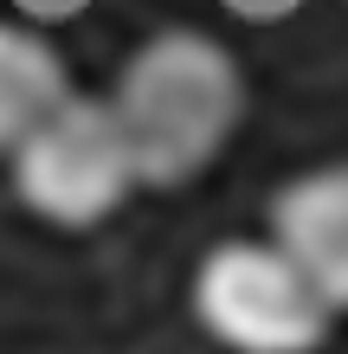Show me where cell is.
Returning <instances> with one entry per match:
<instances>
[{
    "label": "cell",
    "instance_id": "6",
    "mask_svg": "<svg viewBox=\"0 0 348 354\" xmlns=\"http://www.w3.org/2000/svg\"><path fill=\"white\" fill-rule=\"evenodd\" d=\"M19 7H26V13H46V19H52V13H71L77 0H19Z\"/></svg>",
    "mask_w": 348,
    "mask_h": 354
},
{
    "label": "cell",
    "instance_id": "2",
    "mask_svg": "<svg viewBox=\"0 0 348 354\" xmlns=\"http://www.w3.org/2000/svg\"><path fill=\"white\" fill-rule=\"evenodd\" d=\"M194 322L226 354H316L336 303L277 239H226L194 264Z\"/></svg>",
    "mask_w": 348,
    "mask_h": 354
},
{
    "label": "cell",
    "instance_id": "1",
    "mask_svg": "<svg viewBox=\"0 0 348 354\" xmlns=\"http://www.w3.org/2000/svg\"><path fill=\"white\" fill-rule=\"evenodd\" d=\"M110 103L136 149L142 187H187L207 174L239 129L245 71L200 26H161L122 58Z\"/></svg>",
    "mask_w": 348,
    "mask_h": 354
},
{
    "label": "cell",
    "instance_id": "5",
    "mask_svg": "<svg viewBox=\"0 0 348 354\" xmlns=\"http://www.w3.org/2000/svg\"><path fill=\"white\" fill-rule=\"evenodd\" d=\"M65 97H71V77L58 46L19 19H0V155H13Z\"/></svg>",
    "mask_w": 348,
    "mask_h": 354
},
{
    "label": "cell",
    "instance_id": "4",
    "mask_svg": "<svg viewBox=\"0 0 348 354\" xmlns=\"http://www.w3.org/2000/svg\"><path fill=\"white\" fill-rule=\"evenodd\" d=\"M271 239L310 270V283L336 309H348V161L310 168L277 187Z\"/></svg>",
    "mask_w": 348,
    "mask_h": 354
},
{
    "label": "cell",
    "instance_id": "3",
    "mask_svg": "<svg viewBox=\"0 0 348 354\" xmlns=\"http://www.w3.org/2000/svg\"><path fill=\"white\" fill-rule=\"evenodd\" d=\"M142 187L136 149L110 97L71 91L39 129L13 149V194L52 225H104Z\"/></svg>",
    "mask_w": 348,
    "mask_h": 354
}]
</instances>
